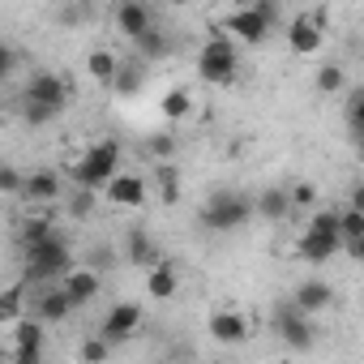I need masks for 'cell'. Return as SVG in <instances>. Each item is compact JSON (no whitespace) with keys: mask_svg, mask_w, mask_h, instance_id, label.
Returning a JSON list of instances; mask_svg holds the SVG:
<instances>
[{"mask_svg":"<svg viewBox=\"0 0 364 364\" xmlns=\"http://www.w3.org/2000/svg\"><path fill=\"white\" fill-rule=\"evenodd\" d=\"M116 176H120V141H112V137L95 141V146L69 167V180H73L77 189H86V193H103Z\"/></svg>","mask_w":364,"mask_h":364,"instance_id":"1","label":"cell"},{"mask_svg":"<svg viewBox=\"0 0 364 364\" xmlns=\"http://www.w3.org/2000/svg\"><path fill=\"white\" fill-rule=\"evenodd\" d=\"M253 215H257V202H253L249 193H240V189H219V193L202 206L198 223H202L206 232H236V228H245Z\"/></svg>","mask_w":364,"mask_h":364,"instance_id":"2","label":"cell"},{"mask_svg":"<svg viewBox=\"0 0 364 364\" xmlns=\"http://www.w3.org/2000/svg\"><path fill=\"white\" fill-rule=\"evenodd\" d=\"M73 270H77L73 266V253H69V245L60 236H52L39 249H26V283H52V279L65 283Z\"/></svg>","mask_w":364,"mask_h":364,"instance_id":"3","label":"cell"},{"mask_svg":"<svg viewBox=\"0 0 364 364\" xmlns=\"http://www.w3.org/2000/svg\"><path fill=\"white\" fill-rule=\"evenodd\" d=\"M274 22H279V5H270V0H257V5H245V9H232V14H228V35H236L240 43L257 48V43L270 39Z\"/></svg>","mask_w":364,"mask_h":364,"instance_id":"4","label":"cell"},{"mask_svg":"<svg viewBox=\"0 0 364 364\" xmlns=\"http://www.w3.org/2000/svg\"><path fill=\"white\" fill-rule=\"evenodd\" d=\"M236 69H240L236 43H232L228 35L206 39V48L198 52V73H202V82H210V86H232V82H236Z\"/></svg>","mask_w":364,"mask_h":364,"instance_id":"5","label":"cell"},{"mask_svg":"<svg viewBox=\"0 0 364 364\" xmlns=\"http://www.w3.org/2000/svg\"><path fill=\"white\" fill-rule=\"evenodd\" d=\"M270 326H274V334L291 347V351H309L313 343H317V330H313V321H309V313H300L291 300L287 304H274V313H270Z\"/></svg>","mask_w":364,"mask_h":364,"instance_id":"6","label":"cell"},{"mask_svg":"<svg viewBox=\"0 0 364 364\" xmlns=\"http://www.w3.org/2000/svg\"><path fill=\"white\" fill-rule=\"evenodd\" d=\"M69 99H73V86L60 77V73H31V82H26V90H22V103H39V107H48V112H65L69 107Z\"/></svg>","mask_w":364,"mask_h":364,"instance_id":"7","label":"cell"},{"mask_svg":"<svg viewBox=\"0 0 364 364\" xmlns=\"http://www.w3.org/2000/svg\"><path fill=\"white\" fill-rule=\"evenodd\" d=\"M137 326H141V309H137L133 300H120V304H112V309H107V317H103V330H99V338L116 347V343L133 338V334H137Z\"/></svg>","mask_w":364,"mask_h":364,"instance_id":"8","label":"cell"},{"mask_svg":"<svg viewBox=\"0 0 364 364\" xmlns=\"http://www.w3.org/2000/svg\"><path fill=\"white\" fill-rule=\"evenodd\" d=\"M14 364H43V321L26 317L14 330Z\"/></svg>","mask_w":364,"mask_h":364,"instance_id":"9","label":"cell"},{"mask_svg":"<svg viewBox=\"0 0 364 364\" xmlns=\"http://www.w3.org/2000/svg\"><path fill=\"white\" fill-rule=\"evenodd\" d=\"M146 176H137V171H120L112 185L103 189V198L112 202V206H120V210H133V206H141L146 202Z\"/></svg>","mask_w":364,"mask_h":364,"instance_id":"10","label":"cell"},{"mask_svg":"<svg viewBox=\"0 0 364 364\" xmlns=\"http://www.w3.org/2000/svg\"><path fill=\"white\" fill-rule=\"evenodd\" d=\"M116 26H120V35H129V43H133V39H141V35L154 31V9L141 5V0H124V5H116Z\"/></svg>","mask_w":364,"mask_h":364,"instance_id":"11","label":"cell"},{"mask_svg":"<svg viewBox=\"0 0 364 364\" xmlns=\"http://www.w3.org/2000/svg\"><path fill=\"white\" fill-rule=\"evenodd\" d=\"M206 330H210V338L223 343V347H240V343L249 338V321H245L236 309H219V313L206 321Z\"/></svg>","mask_w":364,"mask_h":364,"instance_id":"12","label":"cell"},{"mask_svg":"<svg viewBox=\"0 0 364 364\" xmlns=\"http://www.w3.org/2000/svg\"><path fill=\"white\" fill-rule=\"evenodd\" d=\"M287 48H291L296 56L317 52V48H321V18H309V14L291 18V26H287Z\"/></svg>","mask_w":364,"mask_h":364,"instance_id":"13","label":"cell"},{"mask_svg":"<svg viewBox=\"0 0 364 364\" xmlns=\"http://www.w3.org/2000/svg\"><path fill=\"white\" fill-rule=\"evenodd\" d=\"M291 304L300 309V313H326L330 304H334V287L330 283H321V279H304L296 291H291Z\"/></svg>","mask_w":364,"mask_h":364,"instance_id":"14","label":"cell"},{"mask_svg":"<svg viewBox=\"0 0 364 364\" xmlns=\"http://www.w3.org/2000/svg\"><path fill=\"white\" fill-rule=\"evenodd\" d=\"M60 287H65V296L73 300V309H86L90 300H99V291H103V279H99L95 270H73V274H69Z\"/></svg>","mask_w":364,"mask_h":364,"instance_id":"15","label":"cell"},{"mask_svg":"<svg viewBox=\"0 0 364 364\" xmlns=\"http://www.w3.org/2000/svg\"><path fill=\"white\" fill-rule=\"evenodd\" d=\"M31 309H35V317H39L43 326H56V321H65V317L73 313V300H69V296H65V287L56 283V287H48Z\"/></svg>","mask_w":364,"mask_h":364,"instance_id":"16","label":"cell"},{"mask_svg":"<svg viewBox=\"0 0 364 364\" xmlns=\"http://www.w3.org/2000/svg\"><path fill=\"white\" fill-rule=\"evenodd\" d=\"M338 249H343L338 240H330V236H317V232H309V228H304V236L296 240V253H300L309 266H321V262H330Z\"/></svg>","mask_w":364,"mask_h":364,"instance_id":"17","label":"cell"},{"mask_svg":"<svg viewBox=\"0 0 364 364\" xmlns=\"http://www.w3.org/2000/svg\"><path fill=\"white\" fill-rule=\"evenodd\" d=\"M176 287H180V274H176L171 262H159V266L146 274V296H150V300H171Z\"/></svg>","mask_w":364,"mask_h":364,"instance_id":"18","label":"cell"},{"mask_svg":"<svg viewBox=\"0 0 364 364\" xmlns=\"http://www.w3.org/2000/svg\"><path fill=\"white\" fill-rule=\"evenodd\" d=\"M26 198H31L35 206H39V202H56V198H60V176L48 171V167L31 171V176H26Z\"/></svg>","mask_w":364,"mask_h":364,"instance_id":"19","label":"cell"},{"mask_svg":"<svg viewBox=\"0 0 364 364\" xmlns=\"http://www.w3.org/2000/svg\"><path fill=\"white\" fill-rule=\"evenodd\" d=\"M120 56L116 52H107V48H95L90 56H86V73L95 77V82H103V86H116V73H120Z\"/></svg>","mask_w":364,"mask_h":364,"instance_id":"20","label":"cell"},{"mask_svg":"<svg viewBox=\"0 0 364 364\" xmlns=\"http://www.w3.org/2000/svg\"><path fill=\"white\" fill-rule=\"evenodd\" d=\"M257 202V215L262 219H270V223H283L296 206H291V189H266L262 198H253Z\"/></svg>","mask_w":364,"mask_h":364,"instance_id":"21","label":"cell"},{"mask_svg":"<svg viewBox=\"0 0 364 364\" xmlns=\"http://www.w3.org/2000/svg\"><path fill=\"white\" fill-rule=\"evenodd\" d=\"M133 56L141 60V65H150V60H167L171 56V39L154 26L150 35H141V39H133Z\"/></svg>","mask_w":364,"mask_h":364,"instance_id":"22","label":"cell"},{"mask_svg":"<svg viewBox=\"0 0 364 364\" xmlns=\"http://www.w3.org/2000/svg\"><path fill=\"white\" fill-rule=\"evenodd\" d=\"M124 253H129V262H133V266H141V270H154V266L163 262V257H159V249H154V240H150L146 232H129Z\"/></svg>","mask_w":364,"mask_h":364,"instance_id":"23","label":"cell"},{"mask_svg":"<svg viewBox=\"0 0 364 364\" xmlns=\"http://www.w3.org/2000/svg\"><path fill=\"white\" fill-rule=\"evenodd\" d=\"M141 86H146V69H141V60H124L120 65V73H116V95H141Z\"/></svg>","mask_w":364,"mask_h":364,"instance_id":"24","label":"cell"},{"mask_svg":"<svg viewBox=\"0 0 364 364\" xmlns=\"http://www.w3.org/2000/svg\"><path fill=\"white\" fill-rule=\"evenodd\" d=\"M309 232H317V236H330V240H338V245H343V206H338V210H313V219H309Z\"/></svg>","mask_w":364,"mask_h":364,"instance_id":"25","label":"cell"},{"mask_svg":"<svg viewBox=\"0 0 364 364\" xmlns=\"http://www.w3.org/2000/svg\"><path fill=\"white\" fill-rule=\"evenodd\" d=\"M52 236H60V232H56L48 219H35V215H31V219L22 223V253H26V249H39V245H48Z\"/></svg>","mask_w":364,"mask_h":364,"instance_id":"26","label":"cell"},{"mask_svg":"<svg viewBox=\"0 0 364 364\" xmlns=\"http://www.w3.org/2000/svg\"><path fill=\"white\" fill-rule=\"evenodd\" d=\"M159 107H163V116H167V120H185V116L193 112V95H189L185 86H176V90H167V95H163V103H159Z\"/></svg>","mask_w":364,"mask_h":364,"instance_id":"27","label":"cell"},{"mask_svg":"<svg viewBox=\"0 0 364 364\" xmlns=\"http://www.w3.org/2000/svg\"><path fill=\"white\" fill-rule=\"evenodd\" d=\"M347 129H351V137H355L360 150H364V86L347 95Z\"/></svg>","mask_w":364,"mask_h":364,"instance_id":"28","label":"cell"},{"mask_svg":"<svg viewBox=\"0 0 364 364\" xmlns=\"http://www.w3.org/2000/svg\"><path fill=\"white\" fill-rule=\"evenodd\" d=\"M154 180H159V193H163V202L171 206V202L180 198V171H176L171 163H159V167H154Z\"/></svg>","mask_w":364,"mask_h":364,"instance_id":"29","label":"cell"},{"mask_svg":"<svg viewBox=\"0 0 364 364\" xmlns=\"http://www.w3.org/2000/svg\"><path fill=\"white\" fill-rule=\"evenodd\" d=\"M347 77H343V65H321L317 69V90L321 95H343Z\"/></svg>","mask_w":364,"mask_h":364,"instance_id":"30","label":"cell"},{"mask_svg":"<svg viewBox=\"0 0 364 364\" xmlns=\"http://www.w3.org/2000/svg\"><path fill=\"white\" fill-rule=\"evenodd\" d=\"M22 296H26V283L5 287V296H0V317H5V321H18L22 317Z\"/></svg>","mask_w":364,"mask_h":364,"instance_id":"31","label":"cell"},{"mask_svg":"<svg viewBox=\"0 0 364 364\" xmlns=\"http://www.w3.org/2000/svg\"><path fill=\"white\" fill-rule=\"evenodd\" d=\"M77 355H82V364H107V355H112V343H103L99 334H95V338H82Z\"/></svg>","mask_w":364,"mask_h":364,"instance_id":"32","label":"cell"},{"mask_svg":"<svg viewBox=\"0 0 364 364\" xmlns=\"http://www.w3.org/2000/svg\"><path fill=\"white\" fill-rule=\"evenodd\" d=\"M146 150H150L159 163H171V154H176V137H171V133H150V137H146Z\"/></svg>","mask_w":364,"mask_h":364,"instance_id":"33","label":"cell"},{"mask_svg":"<svg viewBox=\"0 0 364 364\" xmlns=\"http://www.w3.org/2000/svg\"><path fill=\"white\" fill-rule=\"evenodd\" d=\"M360 236H364V215L343 206V240H360Z\"/></svg>","mask_w":364,"mask_h":364,"instance_id":"34","label":"cell"},{"mask_svg":"<svg viewBox=\"0 0 364 364\" xmlns=\"http://www.w3.org/2000/svg\"><path fill=\"white\" fill-rule=\"evenodd\" d=\"M291 206H317V185H309V180H300V185H291Z\"/></svg>","mask_w":364,"mask_h":364,"instance_id":"35","label":"cell"},{"mask_svg":"<svg viewBox=\"0 0 364 364\" xmlns=\"http://www.w3.org/2000/svg\"><path fill=\"white\" fill-rule=\"evenodd\" d=\"M0 189H5V193H26L22 171H18V167H0Z\"/></svg>","mask_w":364,"mask_h":364,"instance_id":"36","label":"cell"},{"mask_svg":"<svg viewBox=\"0 0 364 364\" xmlns=\"http://www.w3.org/2000/svg\"><path fill=\"white\" fill-rule=\"evenodd\" d=\"M22 120L26 124H48V120H56V112H48V107H39V103H22Z\"/></svg>","mask_w":364,"mask_h":364,"instance_id":"37","label":"cell"},{"mask_svg":"<svg viewBox=\"0 0 364 364\" xmlns=\"http://www.w3.org/2000/svg\"><path fill=\"white\" fill-rule=\"evenodd\" d=\"M90 210H95V193H86V189H77V198L69 202V215H73V219H86Z\"/></svg>","mask_w":364,"mask_h":364,"instance_id":"38","label":"cell"},{"mask_svg":"<svg viewBox=\"0 0 364 364\" xmlns=\"http://www.w3.org/2000/svg\"><path fill=\"white\" fill-rule=\"evenodd\" d=\"M14 69H18V48L0 39V77H9Z\"/></svg>","mask_w":364,"mask_h":364,"instance_id":"39","label":"cell"},{"mask_svg":"<svg viewBox=\"0 0 364 364\" xmlns=\"http://www.w3.org/2000/svg\"><path fill=\"white\" fill-rule=\"evenodd\" d=\"M343 253H347L351 262H364V236H360V240H343Z\"/></svg>","mask_w":364,"mask_h":364,"instance_id":"40","label":"cell"},{"mask_svg":"<svg viewBox=\"0 0 364 364\" xmlns=\"http://www.w3.org/2000/svg\"><path fill=\"white\" fill-rule=\"evenodd\" d=\"M86 14H90L86 5H69V9H60V22H82Z\"/></svg>","mask_w":364,"mask_h":364,"instance_id":"41","label":"cell"},{"mask_svg":"<svg viewBox=\"0 0 364 364\" xmlns=\"http://www.w3.org/2000/svg\"><path fill=\"white\" fill-rule=\"evenodd\" d=\"M347 206H351V210H360V215H364V180H360V185H355V189H351V202H347Z\"/></svg>","mask_w":364,"mask_h":364,"instance_id":"42","label":"cell"},{"mask_svg":"<svg viewBox=\"0 0 364 364\" xmlns=\"http://www.w3.org/2000/svg\"><path fill=\"white\" fill-rule=\"evenodd\" d=\"M189 364H202V360H189Z\"/></svg>","mask_w":364,"mask_h":364,"instance_id":"43","label":"cell"}]
</instances>
